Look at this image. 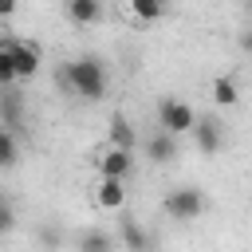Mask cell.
Here are the masks:
<instances>
[{
  "mask_svg": "<svg viewBox=\"0 0 252 252\" xmlns=\"http://www.w3.org/2000/svg\"><path fill=\"white\" fill-rule=\"evenodd\" d=\"M213 98H217L220 106H232V102L240 98V91H236V83H232L228 75H220V79L213 83Z\"/></svg>",
  "mask_w": 252,
  "mask_h": 252,
  "instance_id": "obj_15",
  "label": "cell"
},
{
  "mask_svg": "<svg viewBox=\"0 0 252 252\" xmlns=\"http://www.w3.org/2000/svg\"><path fill=\"white\" fill-rule=\"evenodd\" d=\"M236 43H240V51H244V55H252V28H244V32L236 35Z\"/></svg>",
  "mask_w": 252,
  "mask_h": 252,
  "instance_id": "obj_20",
  "label": "cell"
},
{
  "mask_svg": "<svg viewBox=\"0 0 252 252\" xmlns=\"http://www.w3.org/2000/svg\"><path fill=\"white\" fill-rule=\"evenodd\" d=\"M130 12L138 20H161L165 16V4H150V0H130Z\"/></svg>",
  "mask_w": 252,
  "mask_h": 252,
  "instance_id": "obj_16",
  "label": "cell"
},
{
  "mask_svg": "<svg viewBox=\"0 0 252 252\" xmlns=\"http://www.w3.org/2000/svg\"><path fill=\"white\" fill-rule=\"evenodd\" d=\"M67 75H71V91L87 102H98L106 94V63L98 55H79L67 63Z\"/></svg>",
  "mask_w": 252,
  "mask_h": 252,
  "instance_id": "obj_1",
  "label": "cell"
},
{
  "mask_svg": "<svg viewBox=\"0 0 252 252\" xmlns=\"http://www.w3.org/2000/svg\"><path fill=\"white\" fill-rule=\"evenodd\" d=\"M134 142H138V134H134V126H130V118L126 114H114L110 118V150H134Z\"/></svg>",
  "mask_w": 252,
  "mask_h": 252,
  "instance_id": "obj_9",
  "label": "cell"
},
{
  "mask_svg": "<svg viewBox=\"0 0 252 252\" xmlns=\"http://www.w3.org/2000/svg\"><path fill=\"white\" fill-rule=\"evenodd\" d=\"M0 118H4V130H12V134L24 130V94L16 87L0 94Z\"/></svg>",
  "mask_w": 252,
  "mask_h": 252,
  "instance_id": "obj_6",
  "label": "cell"
},
{
  "mask_svg": "<svg viewBox=\"0 0 252 252\" xmlns=\"http://www.w3.org/2000/svg\"><path fill=\"white\" fill-rule=\"evenodd\" d=\"M67 20H75V24H98L102 20V4L98 0H67Z\"/></svg>",
  "mask_w": 252,
  "mask_h": 252,
  "instance_id": "obj_12",
  "label": "cell"
},
{
  "mask_svg": "<svg viewBox=\"0 0 252 252\" xmlns=\"http://www.w3.org/2000/svg\"><path fill=\"white\" fill-rule=\"evenodd\" d=\"M20 75H16V59H12V51H4L0 47V87L4 91H12V83H16Z\"/></svg>",
  "mask_w": 252,
  "mask_h": 252,
  "instance_id": "obj_17",
  "label": "cell"
},
{
  "mask_svg": "<svg viewBox=\"0 0 252 252\" xmlns=\"http://www.w3.org/2000/svg\"><path fill=\"white\" fill-rule=\"evenodd\" d=\"M118 236H122V244H126V252H150V232L134 220V217H122V224H118Z\"/></svg>",
  "mask_w": 252,
  "mask_h": 252,
  "instance_id": "obj_8",
  "label": "cell"
},
{
  "mask_svg": "<svg viewBox=\"0 0 252 252\" xmlns=\"http://www.w3.org/2000/svg\"><path fill=\"white\" fill-rule=\"evenodd\" d=\"M146 154H150L158 165H165V161H173V158H177V138H173V134H165V130H158V134L146 142Z\"/></svg>",
  "mask_w": 252,
  "mask_h": 252,
  "instance_id": "obj_11",
  "label": "cell"
},
{
  "mask_svg": "<svg viewBox=\"0 0 252 252\" xmlns=\"http://www.w3.org/2000/svg\"><path fill=\"white\" fill-rule=\"evenodd\" d=\"M193 142H197L201 154H217V150H220V126H217L213 118H201V122L193 126Z\"/></svg>",
  "mask_w": 252,
  "mask_h": 252,
  "instance_id": "obj_10",
  "label": "cell"
},
{
  "mask_svg": "<svg viewBox=\"0 0 252 252\" xmlns=\"http://www.w3.org/2000/svg\"><path fill=\"white\" fill-rule=\"evenodd\" d=\"M79 252H114V240L102 232V228H87L79 236Z\"/></svg>",
  "mask_w": 252,
  "mask_h": 252,
  "instance_id": "obj_13",
  "label": "cell"
},
{
  "mask_svg": "<svg viewBox=\"0 0 252 252\" xmlns=\"http://www.w3.org/2000/svg\"><path fill=\"white\" fill-rule=\"evenodd\" d=\"M94 201H98V209H106V213L126 209V181H98Z\"/></svg>",
  "mask_w": 252,
  "mask_h": 252,
  "instance_id": "obj_7",
  "label": "cell"
},
{
  "mask_svg": "<svg viewBox=\"0 0 252 252\" xmlns=\"http://www.w3.org/2000/svg\"><path fill=\"white\" fill-rule=\"evenodd\" d=\"M201 118H197V110L189 106V102H181V98H161L158 102V126L165 130V134H193V126H197Z\"/></svg>",
  "mask_w": 252,
  "mask_h": 252,
  "instance_id": "obj_2",
  "label": "cell"
},
{
  "mask_svg": "<svg viewBox=\"0 0 252 252\" xmlns=\"http://www.w3.org/2000/svg\"><path fill=\"white\" fill-rule=\"evenodd\" d=\"M161 209H165V217H173V220H197V217L205 213V193H201L197 185L169 189L165 201H161Z\"/></svg>",
  "mask_w": 252,
  "mask_h": 252,
  "instance_id": "obj_3",
  "label": "cell"
},
{
  "mask_svg": "<svg viewBox=\"0 0 252 252\" xmlns=\"http://www.w3.org/2000/svg\"><path fill=\"white\" fill-rule=\"evenodd\" d=\"M94 165H98L102 181H126L130 169H134V158H130L126 150H106L102 158H94Z\"/></svg>",
  "mask_w": 252,
  "mask_h": 252,
  "instance_id": "obj_5",
  "label": "cell"
},
{
  "mask_svg": "<svg viewBox=\"0 0 252 252\" xmlns=\"http://www.w3.org/2000/svg\"><path fill=\"white\" fill-rule=\"evenodd\" d=\"M12 224H16V213H12V205H8V201H4V205H0V228H4V232H8V228H12Z\"/></svg>",
  "mask_w": 252,
  "mask_h": 252,
  "instance_id": "obj_19",
  "label": "cell"
},
{
  "mask_svg": "<svg viewBox=\"0 0 252 252\" xmlns=\"http://www.w3.org/2000/svg\"><path fill=\"white\" fill-rule=\"evenodd\" d=\"M20 161V142H16V134L12 130H0V165L4 169H12Z\"/></svg>",
  "mask_w": 252,
  "mask_h": 252,
  "instance_id": "obj_14",
  "label": "cell"
},
{
  "mask_svg": "<svg viewBox=\"0 0 252 252\" xmlns=\"http://www.w3.org/2000/svg\"><path fill=\"white\" fill-rule=\"evenodd\" d=\"M0 47L12 51V59H16V75H20V79H32V75L39 71V59H43L39 43H32V39H4Z\"/></svg>",
  "mask_w": 252,
  "mask_h": 252,
  "instance_id": "obj_4",
  "label": "cell"
},
{
  "mask_svg": "<svg viewBox=\"0 0 252 252\" xmlns=\"http://www.w3.org/2000/svg\"><path fill=\"white\" fill-rule=\"evenodd\" d=\"M39 244H43L47 252H55V248L63 244V236H59V228H55V224H39Z\"/></svg>",
  "mask_w": 252,
  "mask_h": 252,
  "instance_id": "obj_18",
  "label": "cell"
}]
</instances>
